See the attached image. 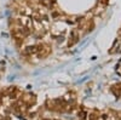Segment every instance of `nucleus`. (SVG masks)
Returning <instances> with one entry per match:
<instances>
[{
	"instance_id": "obj_1",
	"label": "nucleus",
	"mask_w": 121,
	"mask_h": 120,
	"mask_svg": "<svg viewBox=\"0 0 121 120\" xmlns=\"http://www.w3.org/2000/svg\"><path fill=\"white\" fill-rule=\"evenodd\" d=\"M38 3L40 6H43L46 10H52L55 6V1L53 0H38Z\"/></svg>"
},
{
	"instance_id": "obj_2",
	"label": "nucleus",
	"mask_w": 121,
	"mask_h": 120,
	"mask_svg": "<svg viewBox=\"0 0 121 120\" xmlns=\"http://www.w3.org/2000/svg\"><path fill=\"white\" fill-rule=\"evenodd\" d=\"M78 40H79V33H78V31H72V32L69 33V43H68V45L69 46H73L74 44L78 43Z\"/></svg>"
}]
</instances>
